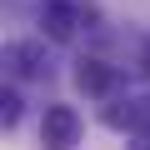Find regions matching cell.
<instances>
[{"label": "cell", "mask_w": 150, "mask_h": 150, "mask_svg": "<svg viewBox=\"0 0 150 150\" xmlns=\"http://www.w3.org/2000/svg\"><path fill=\"white\" fill-rule=\"evenodd\" d=\"M80 20H95L90 5H75V0H45V10H40V25L55 45H70L75 30H80Z\"/></svg>", "instance_id": "obj_1"}, {"label": "cell", "mask_w": 150, "mask_h": 150, "mask_svg": "<svg viewBox=\"0 0 150 150\" xmlns=\"http://www.w3.org/2000/svg\"><path fill=\"white\" fill-rule=\"evenodd\" d=\"M40 145L45 150H75V145H80V115H75L70 105H45Z\"/></svg>", "instance_id": "obj_2"}, {"label": "cell", "mask_w": 150, "mask_h": 150, "mask_svg": "<svg viewBox=\"0 0 150 150\" xmlns=\"http://www.w3.org/2000/svg\"><path fill=\"white\" fill-rule=\"evenodd\" d=\"M105 125L125 135H150V95H125L105 105Z\"/></svg>", "instance_id": "obj_3"}, {"label": "cell", "mask_w": 150, "mask_h": 150, "mask_svg": "<svg viewBox=\"0 0 150 150\" xmlns=\"http://www.w3.org/2000/svg\"><path fill=\"white\" fill-rule=\"evenodd\" d=\"M5 65L20 75V80H45V75H50L45 50H40L35 40H15V45H5Z\"/></svg>", "instance_id": "obj_4"}, {"label": "cell", "mask_w": 150, "mask_h": 150, "mask_svg": "<svg viewBox=\"0 0 150 150\" xmlns=\"http://www.w3.org/2000/svg\"><path fill=\"white\" fill-rule=\"evenodd\" d=\"M75 85H80L85 95H110L115 90V65H105V60H80L75 65Z\"/></svg>", "instance_id": "obj_5"}, {"label": "cell", "mask_w": 150, "mask_h": 150, "mask_svg": "<svg viewBox=\"0 0 150 150\" xmlns=\"http://www.w3.org/2000/svg\"><path fill=\"white\" fill-rule=\"evenodd\" d=\"M0 120H5V125H15V120H20V95H15V90L0 95Z\"/></svg>", "instance_id": "obj_6"}, {"label": "cell", "mask_w": 150, "mask_h": 150, "mask_svg": "<svg viewBox=\"0 0 150 150\" xmlns=\"http://www.w3.org/2000/svg\"><path fill=\"white\" fill-rule=\"evenodd\" d=\"M130 150H150V135H135V145Z\"/></svg>", "instance_id": "obj_7"}]
</instances>
